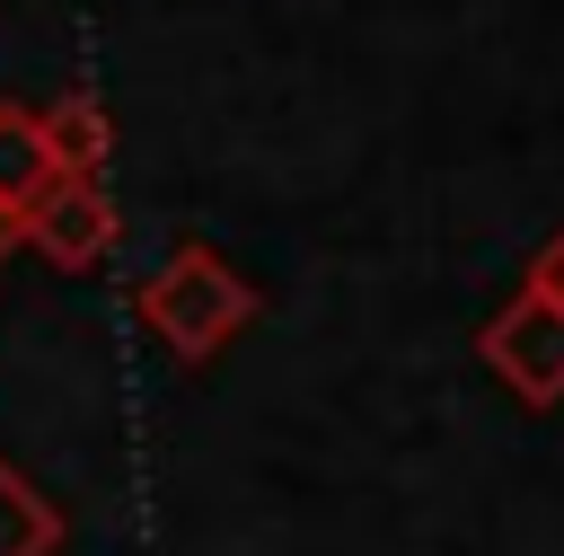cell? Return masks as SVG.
<instances>
[{"label": "cell", "instance_id": "cell-8", "mask_svg": "<svg viewBox=\"0 0 564 556\" xmlns=\"http://www.w3.org/2000/svg\"><path fill=\"white\" fill-rule=\"evenodd\" d=\"M529 282H546V291H564V256H546V265H538Z\"/></svg>", "mask_w": 564, "mask_h": 556}, {"label": "cell", "instance_id": "cell-6", "mask_svg": "<svg viewBox=\"0 0 564 556\" xmlns=\"http://www.w3.org/2000/svg\"><path fill=\"white\" fill-rule=\"evenodd\" d=\"M53 185V159H44V132H35V115L26 106H0V203H35Z\"/></svg>", "mask_w": 564, "mask_h": 556}, {"label": "cell", "instance_id": "cell-5", "mask_svg": "<svg viewBox=\"0 0 564 556\" xmlns=\"http://www.w3.org/2000/svg\"><path fill=\"white\" fill-rule=\"evenodd\" d=\"M62 547V512L0 459V556H53Z\"/></svg>", "mask_w": 564, "mask_h": 556}, {"label": "cell", "instance_id": "cell-4", "mask_svg": "<svg viewBox=\"0 0 564 556\" xmlns=\"http://www.w3.org/2000/svg\"><path fill=\"white\" fill-rule=\"evenodd\" d=\"M35 132H44L53 177H106V159H115V124H106V106H97L88 88L53 97V106L35 115Z\"/></svg>", "mask_w": 564, "mask_h": 556}, {"label": "cell", "instance_id": "cell-1", "mask_svg": "<svg viewBox=\"0 0 564 556\" xmlns=\"http://www.w3.org/2000/svg\"><path fill=\"white\" fill-rule=\"evenodd\" d=\"M141 327L176 353V362H212L247 318H256V282L229 265V256H212V247H176L150 282H141Z\"/></svg>", "mask_w": 564, "mask_h": 556}, {"label": "cell", "instance_id": "cell-7", "mask_svg": "<svg viewBox=\"0 0 564 556\" xmlns=\"http://www.w3.org/2000/svg\"><path fill=\"white\" fill-rule=\"evenodd\" d=\"M18 247H26V212H18V203H0V256H18Z\"/></svg>", "mask_w": 564, "mask_h": 556}, {"label": "cell", "instance_id": "cell-3", "mask_svg": "<svg viewBox=\"0 0 564 556\" xmlns=\"http://www.w3.org/2000/svg\"><path fill=\"white\" fill-rule=\"evenodd\" d=\"M26 238H35V256H53L62 274H88V265L115 247V194H106V177H53V185L26 203Z\"/></svg>", "mask_w": 564, "mask_h": 556}, {"label": "cell", "instance_id": "cell-2", "mask_svg": "<svg viewBox=\"0 0 564 556\" xmlns=\"http://www.w3.org/2000/svg\"><path fill=\"white\" fill-rule=\"evenodd\" d=\"M476 353H485L529 406H555V397H564V291L529 282V291L476 335Z\"/></svg>", "mask_w": 564, "mask_h": 556}]
</instances>
